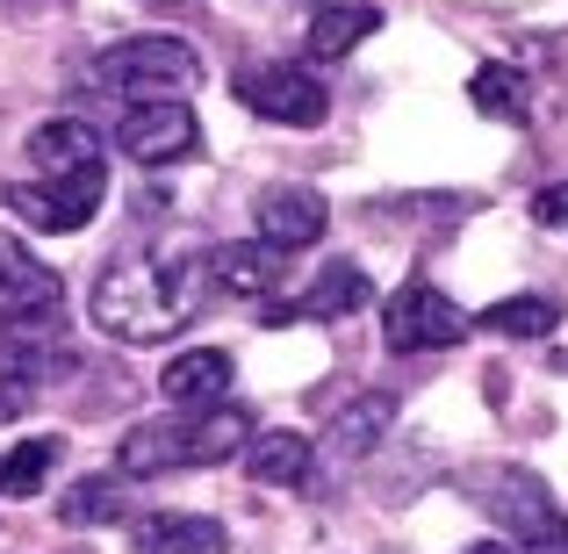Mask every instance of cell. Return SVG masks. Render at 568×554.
<instances>
[{
    "mask_svg": "<svg viewBox=\"0 0 568 554\" xmlns=\"http://www.w3.org/2000/svg\"><path fill=\"white\" fill-rule=\"evenodd\" d=\"M65 318V281L58 266H43L29 245L0 238V332H29V324Z\"/></svg>",
    "mask_w": 568,
    "mask_h": 554,
    "instance_id": "52a82bcc",
    "label": "cell"
},
{
    "mask_svg": "<svg viewBox=\"0 0 568 554\" xmlns=\"http://www.w3.org/2000/svg\"><path fill=\"white\" fill-rule=\"evenodd\" d=\"M58 324H29V332H0V411H22L43 382L58 374L65 346H51Z\"/></svg>",
    "mask_w": 568,
    "mask_h": 554,
    "instance_id": "30bf717a",
    "label": "cell"
},
{
    "mask_svg": "<svg viewBox=\"0 0 568 554\" xmlns=\"http://www.w3.org/2000/svg\"><path fill=\"white\" fill-rule=\"evenodd\" d=\"M483 512L518 541V554H568V512L547 497L540 475H518V469L483 475Z\"/></svg>",
    "mask_w": 568,
    "mask_h": 554,
    "instance_id": "277c9868",
    "label": "cell"
},
{
    "mask_svg": "<svg viewBox=\"0 0 568 554\" xmlns=\"http://www.w3.org/2000/svg\"><path fill=\"white\" fill-rule=\"evenodd\" d=\"M483 324L504 332V339H547L561 324V303H555V295H504V303L483 310Z\"/></svg>",
    "mask_w": 568,
    "mask_h": 554,
    "instance_id": "603a6c76",
    "label": "cell"
},
{
    "mask_svg": "<svg viewBox=\"0 0 568 554\" xmlns=\"http://www.w3.org/2000/svg\"><path fill=\"white\" fill-rule=\"evenodd\" d=\"M245 475L266 490H303L317 475V446H310V432H260L245 446Z\"/></svg>",
    "mask_w": 568,
    "mask_h": 554,
    "instance_id": "e0dca14e",
    "label": "cell"
},
{
    "mask_svg": "<svg viewBox=\"0 0 568 554\" xmlns=\"http://www.w3.org/2000/svg\"><path fill=\"white\" fill-rule=\"evenodd\" d=\"M58 454H65V440H51V432L8 446V454H0V497H29V490H43V475L58 469Z\"/></svg>",
    "mask_w": 568,
    "mask_h": 554,
    "instance_id": "44dd1931",
    "label": "cell"
},
{
    "mask_svg": "<svg viewBox=\"0 0 568 554\" xmlns=\"http://www.w3.org/2000/svg\"><path fill=\"white\" fill-rule=\"evenodd\" d=\"M159 396H166L173 411H209V403H223L231 396V353H216V346L173 353L166 374H159Z\"/></svg>",
    "mask_w": 568,
    "mask_h": 554,
    "instance_id": "4fadbf2b",
    "label": "cell"
},
{
    "mask_svg": "<svg viewBox=\"0 0 568 554\" xmlns=\"http://www.w3.org/2000/svg\"><path fill=\"white\" fill-rule=\"evenodd\" d=\"M152 8H187V0H152Z\"/></svg>",
    "mask_w": 568,
    "mask_h": 554,
    "instance_id": "484cf974",
    "label": "cell"
},
{
    "mask_svg": "<svg viewBox=\"0 0 568 554\" xmlns=\"http://www.w3.org/2000/svg\"><path fill=\"white\" fill-rule=\"evenodd\" d=\"M388 425H396V396H361V403H346V411H338V425H332V446H338V461H361V454H375Z\"/></svg>",
    "mask_w": 568,
    "mask_h": 554,
    "instance_id": "ffe728a7",
    "label": "cell"
},
{
    "mask_svg": "<svg viewBox=\"0 0 568 554\" xmlns=\"http://www.w3.org/2000/svg\"><path fill=\"white\" fill-rule=\"evenodd\" d=\"M130 554H231V533L202 512H152L130 526Z\"/></svg>",
    "mask_w": 568,
    "mask_h": 554,
    "instance_id": "2e32d148",
    "label": "cell"
},
{
    "mask_svg": "<svg viewBox=\"0 0 568 554\" xmlns=\"http://www.w3.org/2000/svg\"><path fill=\"white\" fill-rule=\"evenodd\" d=\"M245 440H252V417L231 411V403L173 411V417H152V425H130L123 446H115V469H123L130 483L173 475V469H216V461H231Z\"/></svg>",
    "mask_w": 568,
    "mask_h": 554,
    "instance_id": "7a4b0ae2",
    "label": "cell"
},
{
    "mask_svg": "<svg viewBox=\"0 0 568 554\" xmlns=\"http://www.w3.org/2000/svg\"><path fill=\"white\" fill-rule=\"evenodd\" d=\"M94 80L123 101H187L202 87V58L181 37H123L94 58Z\"/></svg>",
    "mask_w": 568,
    "mask_h": 554,
    "instance_id": "3957f363",
    "label": "cell"
},
{
    "mask_svg": "<svg viewBox=\"0 0 568 554\" xmlns=\"http://www.w3.org/2000/svg\"><path fill=\"white\" fill-rule=\"evenodd\" d=\"M101 173H72V181H14V188H0V202L14 209V216L29 223V231H87L94 223V209H101Z\"/></svg>",
    "mask_w": 568,
    "mask_h": 554,
    "instance_id": "9c48e42d",
    "label": "cell"
},
{
    "mask_svg": "<svg viewBox=\"0 0 568 554\" xmlns=\"http://www.w3.org/2000/svg\"><path fill=\"white\" fill-rule=\"evenodd\" d=\"M115 152L130 167H187L202 152V123L187 101H130L115 123Z\"/></svg>",
    "mask_w": 568,
    "mask_h": 554,
    "instance_id": "5b68a950",
    "label": "cell"
},
{
    "mask_svg": "<svg viewBox=\"0 0 568 554\" xmlns=\"http://www.w3.org/2000/svg\"><path fill=\"white\" fill-rule=\"evenodd\" d=\"M101 130L80 123V115H51V123L29 130V167L37 181H72V173H101Z\"/></svg>",
    "mask_w": 568,
    "mask_h": 554,
    "instance_id": "8fae6325",
    "label": "cell"
},
{
    "mask_svg": "<svg viewBox=\"0 0 568 554\" xmlns=\"http://www.w3.org/2000/svg\"><path fill=\"white\" fill-rule=\"evenodd\" d=\"M123 483H130L123 469L80 475V483L58 497V518H65V526H115V518H123V504H130V490H123Z\"/></svg>",
    "mask_w": 568,
    "mask_h": 554,
    "instance_id": "d6986e66",
    "label": "cell"
},
{
    "mask_svg": "<svg viewBox=\"0 0 568 554\" xmlns=\"http://www.w3.org/2000/svg\"><path fill=\"white\" fill-rule=\"evenodd\" d=\"M382 29V8H367V0H324L317 14H310V58H346L361 51L367 37Z\"/></svg>",
    "mask_w": 568,
    "mask_h": 554,
    "instance_id": "ac0fdd59",
    "label": "cell"
},
{
    "mask_svg": "<svg viewBox=\"0 0 568 554\" xmlns=\"http://www.w3.org/2000/svg\"><path fill=\"white\" fill-rule=\"evenodd\" d=\"M237 101L252 115H266V123H288V130H317L332 115V87L303 66H252L237 80Z\"/></svg>",
    "mask_w": 568,
    "mask_h": 554,
    "instance_id": "ba28073f",
    "label": "cell"
},
{
    "mask_svg": "<svg viewBox=\"0 0 568 554\" xmlns=\"http://www.w3.org/2000/svg\"><path fill=\"white\" fill-rule=\"evenodd\" d=\"M252 216H260V238H274L281 252H303L332 231V202L317 188H266Z\"/></svg>",
    "mask_w": 568,
    "mask_h": 554,
    "instance_id": "7c38bea8",
    "label": "cell"
},
{
    "mask_svg": "<svg viewBox=\"0 0 568 554\" xmlns=\"http://www.w3.org/2000/svg\"><path fill=\"white\" fill-rule=\"evenodd\" d=\"M532 223H547V231H568V181H547L532 194Z\"/></svg>",
    "mask_w": 568,
    "mask_h": 554,
    "instance_id": "cb8c5ba5",
    "label": "cell"
},
{
    "mask_svg": "<svg viewBox=\"0 0 568 554\" xmlns=\"http://www.w3.org/2000/svg\"><path fill=\"white\" fill-rule=\"evenodd\" d=\"M281 274H288V252H281L274 238L209 252V281H216V295H274Z\"/></svg>",
    "mask_w": 568,
    "mask_h": 554,
    "instance_id": "9a60e30c",
    "label": "cell"
},
{
    "mask_svg": "<svg viewBox=\"0 0 568 554\" xmlns=\"http://www.w3.org/2000/svg\"><path fill=\"white\" fill-rule=\"evenodd\" d=\"M460 332H468L460 303L439 295L432 281H403V289L388 295V310H382L388 353H446V346H460Z\"/></svg>",
    "mask_w": 568,
    "mask_h": 554,
    "instance_id": "8992f818",
    "label": "cell"
},
{
    "mask_svg": "<svg viewBox=\"0 0 568 554\" xmlns=\"http://www.w3.org/2000/svg\"><path fill=\"white\" fill-rule=\"evenodd\" d=\"M209 289H216L209 281V252L202 260H123L94 281L87 318L109 339H123V346H159V339L187 332Z\"/></svg>",
    "mask_w": 568,
    "mask_h": 554,
    "instance_id": "6da1fadb",
    "label": "cell"
},
{
    "mask_svg": "<svg viewBox=\"0 0 568 554\" xmlns=\"http://www.w3.org/2000/svg\"><path fill=\"white\" fill-rule=\"evenodd\" d=\"M468 101L483 115H497V123H526V72L518 66H475V87H468Z\"/></svg>",
    "mask_w": 568,
    "mask_h": 554,
    "instance_id": "7402d4cb",
    "label": "cell"
},
{
    "mask_svg": "<svg viewBox=\"0 0 568 554\" xmlns=\"http://www.w3.org/2000/svg\"><path fill=\"white\" fill-rule=\"evenodd\" d=\"M460 554H518V547H504V541H483V547H460Z\"/></svg>",
    "mask_w": 568,
    "mask_h": 554,
    "instance_id": "d4e9b609",
    "label": "cell"
},
{
    "mask_svg": "<svg viewBox=\"0 0 568 554\" xmlns=\"http://www.w3.org/2000/svg\"><path fill=\"white\" fill-rule=\"evenodd\" d=\"M367 295H375V281L361 274V266H346V260H332L317 281H310L303 295H288V303H274V318L266 324H310V318H346V310H361Z\"/></svg>",
    "mask_w": 568,
    "mask_h": 554,
    "instance_id": "5bb4252c",
    "label": "cell"
}]
</instances>
